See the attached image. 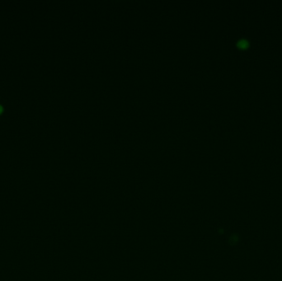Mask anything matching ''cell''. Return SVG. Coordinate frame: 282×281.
Segmentation results:
<instances>
[{
    "label": "cell",
    "mask_w": 282,
    "mask_h": 281,
    "mask_svg": "<svg viewBox=\"0 0 282 281\" xmlns=\"http://www.w3.org/2000/svg\"><path fill=\"white\" fill-rule=\"evenodd\" d=\"M2 112V107H1V106H0V112Z\"/></svg>",
    "instance_id": "cell-1"
}]
</instances>
